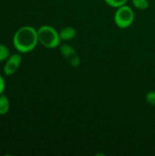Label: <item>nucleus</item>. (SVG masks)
I'll return each instance as SVG.
<instances>
[{"instance_id":"f257e3e1","label":"nucleus","mask_w":155,"mask_h":156,"mask_svg":"<svg viewBox=\"0 0 155 156\" xmlns=\"http://www.w3.org/2000/svg\"><path fill=\"white\" fill-rule=\"evenodd\" d=\"M37 30L30 26H24L17 29L13 37L14 47L21 53L32 51L37 47Z\"/></svg>"},{"instance_id":"f03ea898","label":"nucleus","mask_w":155,"mask_h":156,"mask_svg":"<svg viewBox=\"0 0 155 156\" xmlns=\"http://www.w3.org/2000/svg\"><path fill=\"white\" fill-rule=\"evenodd\" d=\"M38 42L47 48H56L60 44L59 33L52 27L44 25L37 30Z\"/></svg>"},{"instance_id":"7ed1b4c3","label":"nucleus","mask_w":155,"mask_h":156,"mask_svg":"<svg viewBox=\"0 0 155 156\" xmlns=\"http://www.w3.org/2000/svg\"><path fill=\"white\" fill-rule=\"evenodd\" d=\"M134 21V12L129 5H122L117 8L114 14V22L120 28H127Z\"/></svg>"},{"instance_id":"20e7f679","label":"nucleus","mask_w":155,"mask_h":156,"mask_svg":"<svg viewBox=\"0 0 155 156\" xmlns=\"http://www.w3.org/2000/svg\"><path fill=\"white\" fill-rule=\"evenodd\" d=\"M60 52H61L62 56L64 57V58L67 60V62L70 66H72L74 68H78L79 66V64H80L79 56L71 46L67 45V44L60 46Z\"/></svg>"},{"instance_id":"39448f33","label":"nucleus","mask_w":155,"mask_h":156,"mask_svg":"<svg viewBox=\"0 0 155 156\" xmlns=\"http://www.w3.org/2000/svg\"><path fill=\"white\" fill-rule=\"evenodd\" d=\"M22 62V57L19 54H12L7 58V61L4 67V73L6 76L14 74L19 68Z\"/></svg>"},{"instance_id":"423d86ee","label":"nucleus","mask_w":155,"mask_h":156,"mask_svg":"<svg viewBox=\"0 0 155 156\" xmlns=\"http://www.w3.org/2000/svg\"><path fill=\"white\" fill-rule=\"evenodd\" d=\"M76 29L72 27H66L64 28H62L59 32V37L61 40L64 41H69L73 39L76 37Z\"/></svg>"},{"instance_id":"0eeeda50","label":"nucleus","mask_w":155,"mask_h":156,"mask_svg":"<svg viewBox=\"0 0 155 156\" xmlns=\"http://www.w3.org/2000/svg\"><path fill=\"white\" fill-rule=\"evenodd\" d=\"M10 108V102L5 95L0 94V115H5Z\"/></svg>"},{"instance_id":"6e6552de","label":"nucleus","mask_w":155,"mask_h":156,"mask_svg":"<svg viewBox=\"0 0 155 156\" xmlns=\"http://www.w3.org/2000/svg\"><path fill=\"white\" fill-rule=\"evenodd\" d=\"M132 5L139 10H145L149 6L148 0H132Z\"/></svg>"},{"instance_id":"1a4fd4ad","label":"nucleus","mask_w":155,"mask_h":156,"mask_svg":"<svg viewBox=\"0 0 155 156\" xmlns=\"http://www.w3.org/2000/svg\"><path fill=\"white\" fill-rule=\"evenodd\" d=\"M10 56V50L9 48L3 44H0V62L4 61L5 59L8 58Z\"/></svg>"},{"instance_id":"9d476101","label":"nucleus","mask_w":155,"mask_h":156,"mask_svg":"<svg viewBox=\"0 0 155 156\" xmlns=\"http://www.w3.org/2000/svg\"><path fill=\"white\" fill-rule=\"evenodd\" d=\"M104 1L108 5H110L111 7H115V8L124 5L128 2V0H104Z\"/></svg>"},{"instance_id":"9b49d317","label":"nucleus","mask_w":155,"mask_h":156,"mask_svg":"<svg viewBox=\"0 0 155 156\" xmlns=\"http://www.w3.org/2000/svg\"><path fill=\"white\" fill-rule=\"evenodd\" d=\"M146 101L152 106H155V91L151 90L146 94Z\"/></svg>"},{"instance_id":"f8f14e48","label":"nucleus","mask_w":155,"mask_h":156,"mask_svg":"<svg viewBox=\"0 0 155 156\" xmlns=\"http://www.w3.org/2000/svg\"><path fill=\"white\" fill-rule=\"evenodd\" d=\"M5 80L3 79V77L0 75V94H2L5 90Z\"/></svg>"}]
</instances>
